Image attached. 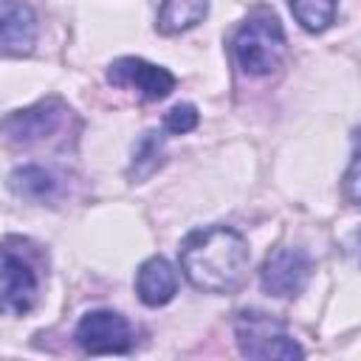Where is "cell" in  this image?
<instances>
[{
    "label": "cell",
    "mask_w": 361,
    "mask_h": 361,
    "mask_svg": "<svg viewBox=\"0 0 361 361\" xmlns=\"http://www.w3.org/2000/svg\"><path fill=\"white\" fill-rule=\"evenodd\" d=\"M180 271L203 293H234L248 274V240L223 223L192 228L178 248Z\"/></svg>",
    "instance_id": "1"
},
{
    "label": "cell",
    "mask_w": 361,
    "mask_h": 361,
    "mask_svg": "<svg viewBox=\"0 0 361 361\" xmlns=\"http://www.w3.org/2000/svg\"><path fill=\"white\" fill-rule=\"evenodd\" d=\"M231 54L243 73L248 76H271L288 59V37L276 14L257 8L231 37Z\"/></svg>",
    "instance_id": "2"
},
{
    "label": "cell",
    "mask_w": 361,
    "mask_h": 361,
    "mask_svg": "<svg viewBox=\"0 0 361 361\" xmlns=\"http://www.w3.org/2000/svg\"><path fill=\"white\" fill-rule=\"evenodd\" d=\"M234 336H237V347H240L243 358L293 361V358L305 355L302 344L288 333L285 322H279L276 316H271L265 310H257V307H245V310L237 313Z\"/></svg>",
    "instance_id": "3"
},
{
    "label": "cell",
    "mask_w": 361,
    "mask_h": 361,
    "mask_svg": "<svg viewBox=\"0 0 361 361\" xmlns=\"http://www.w3.org/2000/svg\"><path fill=\"white\" fill-rule=\"evenodd\" d=\"M68 118H71V107L62 99L48 96L25 110L6 116L0 121V130L6 133V138L11 144L34 147V144H45V141L56 138L68 127Z\"/></svg>",
    "instance_id": "4"
},
{
    "label": "cell",
    "mask_w": 361,
    "mask_h": 361,
    "mask_svg": "<svg viewBox=\"0 0 361 361\" xmlns=\"http://www.w3.org/2000/svg\"><path fill=\"white\" fill-rule=\"evenodd\" d=\"M73 341L87 355H127L135 344V333L127 316L110 307H99V310H87L79 319L73 330Z\"/></svg>",
    "instance_id": "5"
},
{
    "label": "cell",
    "mask_w": 361,
    "mask_h": 361,
    "mask_svg": "<svg viewBox=\"0 0 361 361\" xmlns=\"http://www.w3.org/2000/svg\"><path fill=\"white\" fill-rule=\"evenodd\" d=\"M310 271H313V259L305 248L279 245L265 257V262L259 268V288L268 296L288 299V296H296L305 290Z\"/></svg>",
    "instance_id": "6"
},
{
    "label": "cell",
    "mask_w": 361,
    "mask_h": 361,
    "mask_svg": "<svg viewBox=\"0 0 361 361\" xmlns=\"http://www.w3.org/2000/svg\"><path fill=\"white\" fill-rule=\"evenodd\" d=\"M107 82L113 87H130L144 102H161L175 90V73L164 65L141 56H118L107 65Z\"/></svg>",
    "instance_id": "7"
},
{
    "label": "cell",
    "mask_w": 361,
    "mask_h": 361,
    "mask_svg": "<svg viewBox=\"0 0 361 361\" xmlns=\"http://www.w3.org/2000/svg\"><path fill=\"white\" fill-rule=\"evenodd\" d=\"M39 299L34 268L14 251L0 248V316H25Z\"/></svg>",
    "instance_id": "8"
},
{
    "label": "cell",
    "mask_w": 361,
    "mask_h": 361,
    "mask_svg": "<svg viewBox=\"0 0 361 361\" xmlns=\"http://www.w3.org/2000/svg\"><path fill=\"white\" fill-rule=\"evenodd\" d=\"M39 23L25 0H0V51L8 56H28L37 45Z\"/></svg>",
    "instance_id": "9"
},
{
    "label": "cell",
    "mask_w": 361,
    "mask_h": 361,
    "mask_svg": "<svg viewBox=\"0 0 361 361\" xmlns=\"http://www.w3.org/2000/svg\"><path fill=\"white\" fill-rule=\"evenodd\" d=\"M135 293L147 307H164L178 293V271L164 257H149L135 271Z\"/></svg>",
    "instance_id": "10"
},
{
    "label": "cell",
    "mask_w": 361,
    "mask_h": 361,
    "mask_svg": "<svg viewBox=\"0 0 361 361\" xmlns=\"http://www.w3.org/2000/svg\"><path fill=\"white\" fill-rule=\"evenodd\" d=\"M8 189H11L17 197H23V200H31V203H51V200H56L62 183H59V178H56L51 169L39 166V164H23V166L11 169V175H8Z\"/></svg>",
    "instance_id": "11"
},
{
    "label": "cell",
    "mask_w": 361,
    "mask_h": 361,
    "mask_svg": "<svg viewBox=\"0 0 361 361\" xmlns=\"http://www.w3.org/2000/svg\"><path fill=\"white\" fill-rule=\"evenodd\" d=\"M209 14V0H164L158 8V20L155 28L164 37L180 34L195 28L197 23H203Z\"/></svg>",
    "instance_id": "12"
},
{
    "label": "cell",
    "mask_w": 361,
    "mask_h": 361,
    "mask_svg": "<svg viewBox=\"0 0 361 361\" xmlns=\"http://www.w3.org/2000/svg\"><path fill=\"white\" fill-rule=\"evenodd\" d=\"M164 164V130H147L135 147H133V158L127 166V178L133 183L147 180L158 166Z\"/></svg>",
    "instance_id": "13"
},
{
    "label": "cell",
    "mask_w": 361,
    "mask_h": 361,
    "mask_svg": "<svg viewBox=\"0 0 361 361\" xmlns=\"http://www.w3.org/2000/svg\"><path fill=\"white\" fill-rule=\"evenodd\" d=\"M288 6L307 34H322L336 23L338 0H288Z\"/></svg>",
    "instance_id": "14"
},
{
    "label": "cell",
    "mask_w": 361,
    "mask_h": 361,
    "mask_svg": "<svg viewBox=\"0 0 361 361\" xmlns=\"http://www.w3.org/2000/svg\"><path fill=\"white\" fill-rule=\"evenodd\" d=\"M197 121H200V113H197V107L195 104H189V102H180V104H175L166 116H164V133H172V135H183V133H192L195 127H197Z\"/></svg>",
    "instance_id": "15"
},
{
    "label": "cell",
    "mask_w": 361,
    "mask_h": 361,
    "mask_svg": "<svg viewBox=\"0 0 361 361\" xmlns=\"http://www.w3.org/2000/svg\"><path fill=\"white\" fill-rule=\"evenodd\" d=\"M341 189H344L347 203L355 206V203H358V195H361V186H358V149H353V158H350V166H347V172H344Z\"/></svg>",
    "instance_id": "16"
}]
</instances>
